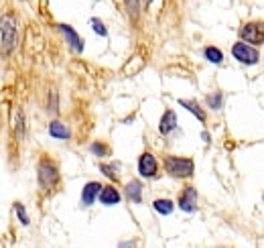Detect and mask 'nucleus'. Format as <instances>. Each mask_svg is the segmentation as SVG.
<instances>
[{"label":"nucleus","instance_id":"17","mask_svg":"<svg viewBox=\"0 0 264 248\" xmlns=\"http://www.w3.org/2000/svg\"><path fill=\"white\" fill-rule=\"evenodd\" d=\"M14 132H16V138H24V114L20 110H16L14 114Z\"/></svg>","mask_w":264,"mask_h":248},{"label":"nucleus","instance_id":"2","mask_svg":"<svg viewBox=\"0 0 264 248\" xmlns=\"http://www.w3.org/2000/svg\"><path fill=\"white\" fill-rule=\"evenodd\" d=\"M0 33H2V53H10L16 45V20L12 14H4L0 16Z\"/></svg>","mask_w":264,"mask_h":248},{"label":"nucleus","instance_id":"7","mask_svg":"<svg viewBox=\"0 0 264 248\" xmlns=\"http://www.w3.org/2000/svg\"><path fill=\"white\" fill-rule=\"evenodd\" d=\"M57 28L65 35L67 43L71 45V49H73L75 53H81V51H83V41H81V37L77 35V30H75L73 26H69V24H57Z\"/></svg>","mask_w":264,"mask_h":248},{"label":"nucleus","instance_id":"4","mask_svg":"<svg viewBox=\"0 0 264 248\" xmlns=\"http://www.w3.org/2000/svg\"><path fill=\"white\" fill-rule=\"evenodd\" d=\"M232 55L236 61L244 63V65H256L260 61V53L256 51V47H252L250 43L246 41H240V43H234L232 45Z\"/></svg>","mask_w":264,"mask_h":248},{"label":"nucleus","instance_id":"16","mask_svg":"<svg viewBox=\"0 0 264 248\" xmlns=\"http://www.w3.org/2000/svg\"><path fill=\"white\" fill-rule=\"evenodd\" d=\"M203 55H205V59H207L209 63H215V65L223 61V53H221L217 47H205Z\"/></svg>","mask_w":264,"mask_h":248},{"label":"nucleus","instance_id":"22","mask_svg":"<svg viewBox=\"0 0 264 248\" xmlns=\"http://www.w3.org/2000/svg\"><path fill=\"white\" fill-rule=\"evenodd\" d=\"M14 211H16V215H18V220H20V224L22 226H28V215H26V209L16 201L14 203Z\"/></svg>","mask_w":264,"mask_h":248},{"label":"nucleus","instance_id":"5","mask_svg":"<svg viewBox=\"0 0 264 248\" xmlns=\"http://www.w3.org/2000/svg\"><path fill=\"white\" fill-rule=\"evenodd\" d=\"M240 37L250 43V45H260L264 43V22L260 20H254V22H246L242 28H240Z\"/></svg>","mask_w":264,"mask_h":248},{"label":"nucleus","instance_id":"3","mask_svg":"<svg viewBox=\"0 0 264 248\" xmlns=\"http://www.w3.org/2000/svg\"><path fill=\"white\" fill-rule=\"evenodd\" d=\"M37 177H39V185L41 189H51L57 179H59V169L57 165L51 161V159H41L39 161V167H37Z\"/></svg>","mask_w":264,"mask_h":248},{"label":"nucleus","instance_id":"15","mask_svg":"<svg viewBox=\"0 0 264 248\" xmlns=\"http://www.w3.org/2000/svg\"><path fill=\"white\" fill-rule=\"evenodd\" d=\"M152 207L156 209V213H160V215H169L171 211H173V201L171 199H164V197H160V199H154L152 201Z\"/></svg>","mask_w":264,"mask_h":248},{"label":"nucleus","instance_id":"25","mask_svg":"<svg viewBox=\"0 0 264 248\" xmlns=\"http://www.w3.org/2000/svg\"><path fill=\"white\" fill-rule=\"evenodd\" d=\"M142 2H144V4H150V0H142Z\"/></svg>","mask_w":264,"mask_h":248},{"label":"nucleus","instance_id":"10","mask_svg":"<svg viewBox=\"0 0 264 248\" xmlns=\"http://www.w3.org/2000/svg\"><path fill=\"white\" fill-rule=\"evenodd\" d=\"M177 128V114L173 110H167L158 122V132L160 134H171Z\"/></svg>","mask_w":264,"mask_h":248},{"label":"nucleus","instance_id":"24","mask_svg":"<svg viewBox=\"0 0 264 248\" xmlns=\"http://www.w3.org/2000/svg\"><path fill=\"white\" fill-rule=\"evenodd\" d=\"M116 167H118V165H100V171H102L106 177H110L112 181H116V179H118V175L114 173V169H116Z\"/></svg>","mask_w":264,"mask_h":248},{"label":"nucleus","instance_id":"1","mask_svg":"<svg viewBox=\"0 0 264 248\" xmlns=\"http://www.w3.org/2000/svg\"><path fill=\"white\" fill-rule=\"evenodd\" d=\"M164 171L171 175V177H177V179H187L193 175L195 171V163L193 159H187V157H164Z\"/></svg>","mask_w":264,"mask_h":248},{"label":"nucleus","instance_id":"18","mask_svg":"<svg viewBox=\"0 0 264 248\" xmlns=\"http://www.w3.org/2000/svg\"><path fill=\"white\" fill-rule=\"evenodd\" d=\"M205 102H207V106H209L211 110H219L221 104H223V96H221V91H213V94H209V96L205 98Z\"/></svg>","mask_w":264,"mask_h":248},{"label":"nucleus","instance_id":"21","mask_svg":"<svg viewBox=\"0 0 264 248\" xmlns=\"http://www.w3.org/2000/svg\"><path fill=\"white\" fill-rule=\"evenodd\" d=\"M89 150H91L95 157H104V154H108V146H106L104 142H91Z\"/></svg>","mask_w":264,"mask_h":248},{"label":"nucleus","instance_id":"9","mask_svg":"<svg viewBox=\"0 0 264 248\" xmlns=\"http://www.w3.org/2000/svg\"><path fill=\"white\" fill-rule=\"evenodd\" d=\"M100 191H102V183H97V181L85 183V187H83V191H81V201H83V205H91V203L95 201V197L100 195Z\"/></svg>","mask_w":264,"mask_h":248},{"label":"nucleus","instance_id":"11","mask_svg":"<svg viewBox=\"0 0 264 248\" xmlns=\"http://www.w3.org/2000/svg\"><path fill=\"white\" fill-rule=\"evenodd\" d=\"M124 195H126L128 201L140 203V201H142V183H140V181H130V183L126 185V189H124Z\"/></svg>","mask_w":264,"mask_h":248},{"label":"nucleus","instance_id":"23","mask_svg":"<svg viewBox=\"0 0 264 248\" xmlns=\"http://www.w3.org/2000/svg\"><path fill=\"white\" fill-rule=\"evenodd\" d=\"M126 8L130 12L132 18H138V10H140V0H126Z\"/></svg>","mask_w":264,"mask_h":248},{"label":"nucleus","instance_id":"13","mask_svg":"<svg viewBox=\"0 0 264 248\" xmlns=\"http://www.w3.org/2000/svg\"><path fill=\"white\" fill-rule=\"evenodd\" d=\"M49 134H51L53 138H61V140H67V138L71 136L69 128H67L61 120H53V122L49 124Z\"/></svg>","mask_w":264,"mask_h":248},{"label":"nucleus","instance_id":"8","mask_svg":"<svg viewBox=\"0 0 264 248\" xmlns=\"http://www.w3.org/2000/svg\"><path fill=\"white\" fill-rule=\"evenodd\" d=\"M197 191H195V187H187L185 191H183V195H181V199H179V207L183 209V211H187V213H193L195 209H197Z\"/></svg>","mask_w":264,"mask_h":248},{"label":"nucleus","instance_id":"19","mask_svg":"<svg viewBox=\"0 0 264 248\" xmlns=\"http://www.w3.org/2000/svg\"><path fill=\"white\" fill-rule=\"evenodd\" d=\"M89 22H91V28H93L95 35H100V37H106V35H108V28H106V24H104L100 18H91Z\"/></svg>","mask_w":264,"mask_h":248},{"label":"nucleus","instance_id":"14","mask_svg":"<svg viewBox=\"0 0 264 248\" xmlns=\"http://www.w3.org/2000/svg\"><path fill=\"white\" fill-rule=\"evenodd\" d=\"M179 104H181L185 110H189L191 114H195V118H197L199 122H205V112L199 108L197 102H193V100H179Z\"/></svg>","mask_w":264,"mask_h":248},{"label":"nucleus","instance_id":"6","mask_svg":"<svg viewBox=\"0 0 264 248\" xmlns=\"http://www.w3.org/2000/svg\"><path fill=\"white\" fill-rule=\"evenodd\" d=\"M156 169H158V163H156V159H154V154L152 152H142L140 157H138V173L142 175V177H154L156 175Z\"/></svg>","mask_w":264,"mask_h":248},{"label":"nucleus","instance_id":"12","mask_svg":"<svg viewBox=\"0 0 264 248\" xmlns=\"http://www.w3.org/2000/svg\"><path fill=\"white\" fill-rule=\"evenodd\" d=\"M97 197H100V201H102L104 205H116V203L120 201V193H118V189L112 187V185L102 187V191H100Z\"/></svg>","mask_w":264,"mask_h":248},{"label":"nucleus","instance_id":"20","mask_svg":"<svg viewBox=\"0 0 264 248\" xmlns=\"http://www.w3.org/2000/svg\"><path fill=\"white\" fill-rule=\"evenodd\" d=\"M59 110V96H57V89L55 87H51V91H49V112H57Z\"/></svg>","mask_w":264,"mask_h":248}]
</instances>
